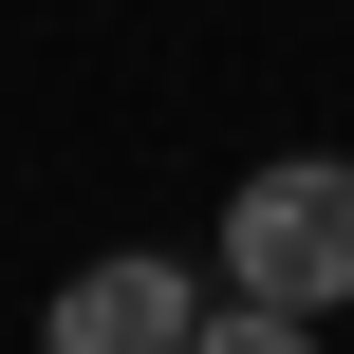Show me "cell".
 <instances>
[{"label":"cell","mask_w":354,"mask_h":354,"mask_svg":"<svg viewBox=\"0 0 354 354\" xmlns=\"http://www.w3.org/2000/svg\"><path fill=\"white\" fill-rule=\"evenodd\" d=\"M224 299H261V317H336L354 299V168L336 149H280V168L224 187Z\"/></svg>","instance_id":"cell-1"},{"label":"cell","mask_w":354,"mask_h":354,"mask_svg":"<svg viewBox=\"0 0 354 354\" xmlns=\"http://www.w3.org/2000/svg\"><path fill=\"white\" fill-rule=\"evenodd\" d=\"M187 336H205V261H149V243L75 261L56 317H37V354H187Z\"/></svg>","instance_id":"cell-2"},{"label":"cell","mask_w":354,"mask_h":354,"mask_svg":"<svg viewBox=\"0 0 354 354\" xmlns=\"http://www.w3.org/2000/svg\"><path fill=\"white\" fill-rule=\"evenodd\" d=\"M187 354H317V317H261V299H205V336Z\"/></svg>","instance_id":"cell-3"}]
</instances>
